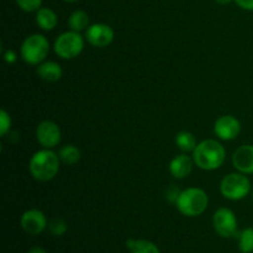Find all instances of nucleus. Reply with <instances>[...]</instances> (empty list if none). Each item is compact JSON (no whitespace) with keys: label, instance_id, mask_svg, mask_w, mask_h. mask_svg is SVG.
Instances as JSON below:
<instances>
[{"label":"nucleus","instance_id":"nucleus-1","mask_svg":"<svg viewBox=\"0 0 253 253\" xmlns=\"http://www.w3.org/2000/svg\"><path fill=\"white\" fill-rule=\"evenodd\" d=\"M226 158L225 147L217 140L208 138L197 145L193 151L195 165L203 170H214L222 166Z\"/></svg>","mask_w":253,"mask_h":253},{"label":"nucleus","instance_id":"nucleus-9","mask_svg":"<svg viewBox=\"0 0 253 253\" xmlns=\"http://www.w3.org/2000/svg\"><path fill=\"white\" fill-rule=\"evenodd\" d=\"M20 224H21L22 230L26 234L32 235V236H37V235L42 234L46 230V227L48 226V222H47L44 214L41 210L37 209L26 210L21 215Z\"/></svg>","mask_w":253,"mask_h":253},{"label":"nucleus","instance_id":"nucleus-4","mask_svg":"<svg viewBox=\"0 0 253 253\" xmlns=\"http://www.w3.org/2000/svg\"><path fill=\"white\" fill-rule=\"evenodd\" d=\"M49 52V42L43 35L27 36L21 44V57L27 64L39 66L46 59Z\"/></svg>","mask_w":253,"mask_h":253},{"label":"nucleus","instance_id":"nucleus-3","mask_svg":"<svg viewBox=\"0 0 253 253\" xmlns=\"http://www.w3.org/2000/svg\"><path fill=\"white\" fill-rule=\"evenodd\" d=\"M209 205V197L205 190L200 188H188L180 192L175 207L180 214L188 217H195L202 215Z\"/></svg>","mask_w":253,"mask_h":253},{"label":"nucleus","instance_id":"nucleus-27","mask_svg":"<svg viewBox=\"0 0 253 253\" xmlns=\"http://www.w3.org/2000/svg\"><path fill=\"white\" fill-rule=\"evenodd\" d=\"M27 253H47V252L44 251L43 249H41V247H34V249L30 250Z\"/></svg>","mask_w":253,"mask_h":253},{"label":"nucleus","instance_id":"nucleus-26","mask_svg":"<svg viewBox=\"0 0 253 253\" xmlns=\"http://www.w3.org/2000/svg\"><path fill=\"white\" fill-rule=\"evenodd\" d=\"M241 9L253 11V0H234Z\"/></svg>","mask_w":253,"mask_h":253},{"label":"nucleus","instance_id":"nucleus-2","mask_svg":"<svg viewBox=\"0 0 253 253\" xmlns=\"http://www.w3.org/2000/svg\"><path fill=\"white\" fill-rule=\"evenodd\" d=\"M58 153L49 148H43L34 153L29 163V169L32 177L39 182H48L57 175L59 170Z\"/></svg>","mask_w":253,"mask_h":253},{"label":"nucleus","instance_id":"nucleus-23","mask_svg":"<svg viewBox=\"0 0 253 253\" xmlns=\"http://www.w3.org/2000/svg\"><path fill=\"white\" fill-rule=\"evenodd\" d=\"M11 127V118L5 110H0V135L5 136Z\"/></svg>","mask_w":253,"mask_h":253},{"label":"nucleus","instance_id":"nucleus-11","mask_svg":"<svg viewBox=\"0 0 253 253\" xmlns=\"http://www.w3.org/2000/svg\"><path fill=\"white\" fill-rule=\"evenodd\" d=\"M115 32L106 24H93L85 30V39L91 46L106 47L114 41Z\"/></svg>","mask_w":253,"mask_h":253},{"label":"nucleus","instance_id":"nucleus-30","mask_svg":"<svg viewBox=\"0 0 253 253\" xmlns=\"http://www.w3.org/2000/svg\"><path fill=\"white\" fill-rule=\"evenodd\" d=\"M252 194H253V190H252Z\"/></svg>","mask_w":253,"mask_h":253},{"label":"nucleus","instance_id":"nucleus-19","mask_svg":"<svg viewBox=\"0 0 253 253\" xmlns=\"http://www.w3.org/2000/svg\"><path fill=\"white\" fill-rule=\"evenodd\" d=\"M58 157L61 162H63L64 165L73 166L81 161L82 155L78 147H76L74 145H66L59 150Z\"/></svg>","mask_w":253,"mask_h":253},{"label":"nucleus","instance_id":"nucleus-21","mask_svg":"<svg viewBox=\"0 0 253 253\" xmlns=\"http://www.w3.org/2000/svg\"><path fill=\"white\" fill-rule=\"evenodd\" d=\"M48 230L53 236H63L68 230V225L61 217H54V219L49 220L48 222Z\"/></svg>","mask_w":253,"mask_h":253},{"label":"nucleus","instance_id":"nucleus-5","mask_svg":"<svg viewBox=\"0 0 253 253\" xmlns=\"http://www.w3.org/2000/svg\"><path fill=\"white\" fill-rule=\"evenodd\" d=\"M220 192L226 199L237 202L246 198L251 192V182L247 174L244 173H230L222 178L220 183Z\"/></svg>","mask_w":253,"mask_h":253},{"label":"nucleus","instance_id":"nucleus-29","mask_svg":"<svg viewBox=\"0 0 253 253\" xmlns=\"http://www.w3.org/2000/svg\"><path fill=\"white\" fill-rule=\"evenodd\" d=\"M63 1H66V2H76V1H78V0H63Z\"/></svg>","mask_w":253,"mask_h":253},{"label":"nucleus","instance_id":"nucleus-7","mask_svg":"<svg viewBox=\"0 0 253 253\" xmlns=\"http://www.w3.org/2000/svg\"><path fill=\"white\" fill-rule=\"evenodd\" d=\"M215 232L224 239L239 236V222L235 212L229 208H220L212 216Z\"/></svg>","mask_w":253,"mask_h":253},{"label":"nucleus","instance_id":"nucleus-16","mask_svg":"<svg viewBox=\"0 0 253 253\" xmlns=\"http://www.w3.org/2000/svg\"><path fill=\"white\" fill-rule=\"evenodd\" d=\"M126 247L130 253H161L157 245L148 240L130 239L126 241Z\"/></svg>","mask_w":253,"mask_h":253},{"label":"nucleus","instance_id":"nucleus-10","mask_svg":"<svg viewBox=\"0 0 253 253\" xmlns=\"http://www.w3.org/2000/svg\"><path fill=\"white\" fill-rule=\"evenodd\" d=\"M214 132L220 140H235L241 132V123L232 115H222L215 121Z\"/></svg>","mask_w":253,"mask_h":253},{"label":"nucleus","instance_id":"nucleus-8","mask_svg":"<svg viewBox=\"0 0 253 253\" xmlns=\"http://www.w3.org/2000/svg\"><path fill=\"white\" fill-rule=\"evenodd\" d=\"M61 128L54 121L52 120H43L37 125L36 128V138L37 142L43 148H52L56 147L61 141Z\"/></svg>","mask_w":253,"mask_h":253},{"label":"nucleus","instance_id":"nucleus-13","mask_svg":"<svg viewBox=\"0 0 253 253\" xmlns=\"http://www.w3.org/2000/svg\"><path fill=\"white\" fill-rule=\"evenodd\" d=\"M194 165L195 162L193 160V156H188L187 153H182V155L175 156L170 161L169 172L177 179H184V178L189 177Z\"/></svg>","mask_w":253,"mask_h":253},{"label":"nucleus","instance_id":"nucleus-28","mask_svg":"<svg viewBox=\"0 0 253 253\" xmlns=\"http://www.w3.org/2000/svg\"><path fill=\"white\" fill-rule=\"evenodd\" d=\"M215 1H216L217 4H220V5H226V4H230L232 0H215Z\"/></svg>","mask_w":253,"mask_h":253},{"label":"nucleus","instance_id":"nucleus-6","mask_svg":"<svg viewBox=\"0 0 253 253\" xmlns=\"http://www.w3.org/2000/svg\"><path fill=\"white\" fill-rule=\"evenodd\" d=\"M54 52L63 59H73L84 49V39L81 32L71 30L59 35L53 44Z\"/></svg>","mask_w":253,"mask_h":253},{"label":"nucleus","instance_id":"nucleus-17","mask_svg":"<svg viewBox=\"0 0 253 253\" xmlns=\"http://www.w3.org/2000/svg\"><path fill=\"white\" fill-rule=\"evenodd\" d=\"M68 25L71 30L77 32H82L88 29L89 25V15L83 10H76L71 14L68 19Z\"/></svg>","mask_w":253,"mask_h":253},{"label":"nucleus","instance_id":"nucleus-24","mask_svg":"<svg viewBox=\"0 0 253 253\" xmlns=\"http://www.w3.org/2000/svg\"><path fill=\"white\" fill-rule=\"evenodd\" d=\"M180 192H182V190L178 189L177 187H169V188H168V190H167L168 202L174 203V204H175V202H177V199H178V197H179Z\"/></svg>","mask_w":253,"mask_h":253},{"label":"nucleus","instance_id":"nucleus-22","mask_svg":"<svg viewBox=\"0 0 253 253\" xmlns=\"http://www.w3.org/2000/svg\"><path fill=\"white\" fill-rule=\"evenodd\" d=\"M21 10L26 12H34L41 9L42 0H15Z\"/></svg>","mask_w":253,"mask_h":253},{"label":"nucleus","instance_id":"nucleus-14","mask_svg":"<svg viewBox=\"0 0 253 253\" xmlns=\"http://www.w3.org/2000/svg\"><path fill=\"white\" fill-rule=\"evenodd\" d=\"M37 74H39V77L42 81L54 83V82H58L62 78V76H63V69H62V67L57 62L47 61L39 64V67H37Z\"/></svg>","mask_w":253,"mask_h":253},{"label":"nucleus","instance_id":"nucleus-20","mask_svg":"<svg viewBox=\"0 0 253 253\" xmlns=\"http://www.w3.org/2000/svg\"><path fill=\"white\" fill-rule=\"evenodd\" d=\"M239 249L242 253L253 252V227H247L239 232Z\"/></svg>","mask_w":253,"mask_h":253},{"label":"nucleus","instance_id":"nucleus-15","mask_svg":"<svg viewBox=\"0 0 253 253\" xmlns=\"http://www.w3.org/2000/svg\"><path fill=\"white\" fill-rule=\"evenodd\" d=\"M58 17L57 14L49 7H41L36 11V24L40 29L44 31H51L57 26Z\"/></svg>","mask_w":253,"mask_h":253},{"label":"nucleus","instance_id":"nucleus-25","mask_svg":"<svg viewBox=\"0 0 253 253\" xmlns=\"http://www.w3.org/2000/svg\"><path fill=\"white\" fill-rule=\"evenodd\" d=\"M2 56H4L5 62H6V63H9V64L15 63V62L17 61L16 53H15L12 49H6V51L4 52V54H2Z\"/></svg>","mask_w":253,"mask_h":253},{"label":"nucleus","instance_id":"nucleus-12","mask_svg":"<svg viewBox=\"0 0 253 253\" xmlns=\"http://www.w3.org/2000/svg\"><path fill=\"white\" fill-rule=\"evenodd\" d=\"M232 165L237 172L244 174H253V146H240L232 155Z\"/></svg>","mask_w":253,"mask_h":253},{"label":"nucleus","instance_id":"nucleus-18","mask_svg":"<svg viewBox=\"0 0 253 253\" xmlns=\"http://www.w3.org/2000/svg\"><path fill=\"white\" fill-rule=\"evenodd\" d=\"M175 143H177L178 148L184 153L193 152L198 145L195 136L192 132H189V131H180L179 133H177Z\"/></svg>","mask_w":253,"mask_h":253}]
</instances>
